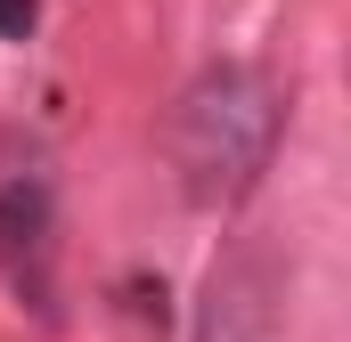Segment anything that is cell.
<instances>
[{"label":"cell","instance_id":"1","mask_svg":"<svg viewBox=\"0 0 351 342\" xmlns=\"http://www.w3.org/2000/svg\"><path fill=\"white\" fill-rule=\"evenodd\" d=\"M278 131H286V98L262 66H204L196 82L172 98V122H164V147H172L180 196L204 204V212H229L262 187L269 155H278Z\"/></svg>","mask_w":351,"mask_h":342},{"label":"cell","instance_id":"2","mask_svg":"<svg viewBox=\"0 0 351 342\" xmlns=\"http://www.w3.org/2000/svg\"><path fill=\"white\" fill-rule=\"evenodd\" d=\"M286 326V253L269 237H229L196 293V342H278Z\"/></svg>","mask_w":351,"mask_h":342},{"label":"cell","instance_id":"3","mask_svg":"<svg viewBox=\"0 0 351 342\" xmlns=\"http://www.w3.org/2000/svg\"><path fill=\"white\" fill-rule=\"evenodd\" d=\"M0 277L33 318H58V204L49 179H0Z\"/></svg>","mask_w":351,"mask_h":342}]
</instances>
